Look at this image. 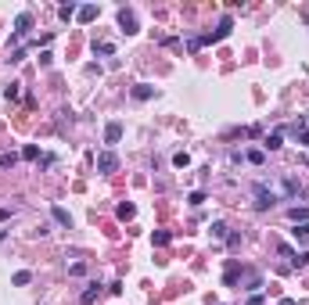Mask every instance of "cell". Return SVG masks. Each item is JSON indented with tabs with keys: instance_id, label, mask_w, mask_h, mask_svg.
<instances>
[{
	"instance_id": "cell-1",
	"label": "cell",
	"mask_w": 309,
	"mask_h": 305,
	"mask_svg": "<svg viewBox=\"0 0 309 305\" xmlns=\"http://www.w3.org/2000/svg\"><path fill=\"white\" fill-rule=\"evenodd\" d=\"M252 194H256V208H259V212H266V208L277 205V190L266 187V183H256V187H252Z\"/></svg>"
},
{
	"instance_id": "cell-2",
	"label": "cell",
	"mask_w": 309,
	"mask_h": 305,
	"mask_svg": "<svg viewBox=\"0 0 309 305\" xmlns=\"http://www.w3.org/2000/svg\"><path fill=\"white\" fill-rule=\"evenodd\" d=\"M115 169H119V154H115L112 147L97 154V172H115Z\"/></svg>"
},
{
	"instance_id": "cell-3",
	"label": "cell",
	"mask_w": 309,
	"mask_h": 305,
	"mask_svg": "<svg viewBox=\"0 0 309 305\" xmlns=\"http://www.w3.org/2000/svg\"><path fill=\"white\" fill-rule=\"evenodd\" d=\"M230 29H234V18L226 15L223 22H220V29H216V33H208V36H202V43H220V40H226V36H230Z\"/></svg>"
},
{
	"instance_id": "cell-4",
	"label": "cell",
	"mask_w": 309,
	"mask_h": 305,
	"mask_svg": "<svg viewBox=\"0 0 309 305\" xmlns=\"http://www.w3.org/2000/svg\"><path fill=\"white\" fill-rule=\"evenodd\" d=\"M119 29H122L126 36H133V33H137V15H133L130 7H122V11H119Z\"/></svg>"
},
{
	"instance_id": "cell-5",
	"label": "cell",
	"mask_w": 309,
	"mask_h": 305,
	"mask_svg": "<svg viewBox=\"0 0 309 305\" xmlns=\"http://www.w3.org/2000/svg\"><path fill=\"white\" fill-rule=\"evenodd\" d=\"M29 29H33V15H29V11H22V15L15 18V40H22V36L29 33Z\"/></svg>"
},
{
	"instance_id": "cell-6",
	"label": "cell",
	"mask_w": 309,
	"mask_h": 305,
	"mask_svg": "<svg viewBox=\"0 0 309 305\" xmlns=\"http://www.w3.org/2000/svg\"><path fill=\"white\" fill-rule=\"evenodd\" d=\"M122 140V122H108L104 126V144H119Z\"/></svg>"
},
{
	"instance_id": "cell-7",
	"label": "cell",
	"mask_w": 309,
	"mask_h": 305,
	"mask_svg": "<svg viewBox=\"0 0 309 305\" xmlns=\"http://www.w3.org/2000/svg\"><path fill=\"white\" fill-rule=\"evenodd\" d=\"M288 219H292L295 226L298 223H309V208L306 205H292V208H288Z\"/></svg>"
},
{
	"instance_id": "cell-8",
	"label": "cell",
	"mask_w": 309,
	"mask_h": 305,
	"mask_svg": "<svg viewBox=\"0 0 309 305\" xmlns=\"http://www.w3.org/2000/svg\"><path fill=\"white\" fill-rule=\"evenodd\" d=\"M154 97V86H148V83H137L133 86V101H151Z\"/></svg>"
},
{
	"instance_id": "cell-9",
	"label": "cell",
	"mask_w": 309,
	"mask_h": 305,
	"mask_svg": "<svg viewBox=\"0 0 309 305\" xmlns=\"http://www.w3.org/2000/svg\"><path fill=\"white\" fill-rule=\"evenodd\" d=\"M280 194H284V198H298V183L292 176H284L280 180Z\"/></svg>"
},
{
	"instance_id": "cell-10",
	"label": "cell",
	"mask_w": 309,
	"mask_h": 305,
	"mask_svg": "<svg viewBox=\"0 0 309 305\" xmlns=\"http://www.w3.org/2000/svg\"><path fill=\"white\" fill-rule=\"evenodd\" d=\"M115 216H119V219H122V223H130V219H133V216H137V208H133V205H130V201H122V205H119V208H115Z\"/></svg>"
},
{
	"instance_id": "cell-11",
	"label": "cell",
	"mask_w": 309,
	"mask_h": 305,
	"mask_svg": "<svg viewBox=\"0 0 309 305\" xmlns=\"http://www.w3.org/2000/svg\"><path fill=\"white\" fill-rule=\"evenodd\" d=\"M51 216H54V223H61V226H72V216H69V212L61 208V205H54V208H51Z\"/></svg>"
},
{
	"instance_id": "cell-12",
	"label": "cell",
	"mask_w": 309,
	"mask_h": 305,
	"mask_svg": "<svg viewBox=\"0 0 309 305\" xmlns=\"http://www.w3.org/2000/svg\"><path fill=\"white\" fill-rule=\"evenodd\" d=\"M76 18H79V22H94V18H97V7H94V4H83V7L76 11Z\"/></svg>"
},
{
	"instance_id": "cell-13",
	"label": "cell",
	"mask_w": 309,
	"mask_h": 305,
	"mask_svg": "<svg viewBox=\"0 0 309 305\" xmlns=\"http://www.w3.org/2000/svg\"><path fill=\"white\" fill-rule=\"evenodd\" d=\"M97 294H101V288H97V284H90V288L79 294V302H83V305H94V302H97Z\"/></svg>"
},
{
	"instance_id": "cell-14",
	"label": "cell",
	"mask_w": 309,
	"mask_h": 305,
	"mask_svg": "<svg viewBox=\"0 0 309 305\" xmlns=\"http://www.w3.org/2000/svg\"><path fill=\"white\" fill-rule=\"evenodd\" d=\"M29 280H33V273H29V270H18V273L11 276V284H15V288H25Z\"/></svg>"
},
{
	"instance_id": "cell-15",
	"label": "cell",
	"mask_w": 309,
	"mask_h": 305,
	"mask_svg": "<svg viewBox=\"0 0 309 305\" xmlns=\"http://www.w3.org/2000/svg\"><path fill=\"white\" fill-rule=\"evenodd\" d=\"M151 241H154V248H166V244L172 241V237L166 234V230H154V234H151Z\"/></svg>"
},
{
	"instance_id": "cell-16",
	"label": "cell",
	"mask_w": 309,
	"mask_h": 305,
	"mask_svg": "<svg viewBox=\"0 0 309 305\" xmlns=\"http://www.w3.org/2000/svg\"><path fill=\"white\" fill-rule=\"evenodd\" d=\"M22 158L25 162H36V158H40V147H36V144H25L22 147Z\"/></svg>"
},
{
	"instance_id": "cell-17",
	"label": "cell",
	"mask_w": 309,
	"mask_h": 305,
	"mask_svg": "<svg viewBox=\"0 0 309 305\" xmlns=\"http://www.w3.org/2000/svg\"><path fill=\"white\" fill-rule=\"evenodd\" d=\"M76 11H79V7H76V4H65V7H58V15H61V22H72V18H76Z\"/></svg>"
},
{
	"instance_id": "cell-18",
	"label": "cell",
	"mask_w": 309,
	"mask_h": 305,
	"mask_svg": "<svg viewBox=\"0 0 309 305\" xmlns=\"http://www.w3.org/2000/svg\"><path fill=\"white\" fill-rule=\"evenodd\" d=\"M172 165H176V169H187V165H190V154L187 151H176V154H172Z\"/></svg>"
},
{
	"instance_id": "cell-19",
	"label": "cell",
	"mask_w": 309,
	"mask_h": 305,
	"mask_svg": "<svg viewBox=\"0 0 309 305\" xmlns=\"http://www.w3.org/2000/svg\"><path fill=\"white\" fill-rule=\"evenodd\" d=\"M280 144H284V133H270L266 136V147H270V151H277Z\"/></svg>"
},
{
	"instance_id": "cell-20",
	"label": "cell",
	"mask_w": 309,
	"mask_h": 305,
	"mask_svg": "<svg viewBox=\"0 0 309 305\" xmlns=\"http://www.w3.org/2000/svg\"><path fill=\"white\" fill-rule=\"evenodd\" d=\"M292 234H295V241H309V223H298Z\"/></svg>"
},
{
	"instance_id": "cell-21",
	"label": "cell",
	"mask_w": 309,
	"mask_h": 305,
	"mask_svg": "<svg viewBox=\"0 0 309 305\" xmlns=\"http://www.w3.org/2000/svg\"><path fill=\"white\" fill-rule=\"evenodd\" d=\"M238 273H241V266H238V262H230V266H226V276H223V280H226V284H234V280H238Z\"/></svg>"
},
{
	"instance_id": "cell-22",
	"label": "cell",
	"mask_w": 309,
	"mask_h": 305,
	"mask_svg": "<svg viewBox=\"0 0 309 305\" xmlns=\"http://www.w3.org/2000/svg\"><path fill=\"white\" fill-rule=\"evenodd\" d=\"M212 237L216 241H226V223H212Z\"/></svg>"
},
{
	"instance_id": "cell-23",
	"label": "cell",
	"mask_w": 309,
	"mask_h": 305,
	"mask_svg": "<svg viewBox=\"0 0 309 305\" xmlns=\"http://www.w3.org/2000/svg\"><path fill=\"white\" fill-rule=\"evenodd\" d=\"M15 162H18V154H11V151L0 154V165H4V169H15Z\"/></svg>"
},
{
	"instance_id": "cell-24",
	"label": "cell",
	"mask_w": 309,
	"mask_h": 305,
	"mask_svg": "<svg viewBox=\"0 0 309 305\" xmlns=\"http://www.w3.org/2000/svg\"><path fill=\"white\" fill-rule=\"evenodd\" d=\"M18 86H22V83H11V86L4 90V97H7V101H18V94H22V90H18Z\"/></svg>"
},
{
	"instance_id": "cell-25",
	"label": "cell",
	"mask_w": 309,
	"mask_h": 305,
	"mask_svg": "<svg viewBox=\"0 0 309 305\" xmlns=\"http://www.w3.org/2000/svg\"><path fill=\"white\" fill-rule=\"evenodd\" d=\"M244 158H248L252 165H262V162H266V154H262V151H248V154H244Z\"/></svg>"
},
{
	"instance_id": "cell-26",
	"label": "cell",
	"mask_w": 309,
	"mask_h": 305,
	"mask_svg": "<svg viewBox=\"0 0 309 305\" xmlns=\"http://www.w3.org/2000/svg\"><path fill=\"white\" fill-rule=\"evenodd\" d=\"M94 54H104V58H108V54H115V47H112V43H94Z\"/></svg>"
},
{
	"instance_id": "cell-27",
	"label": "cell",
	"mask_w": 309,
	"mask_h": 305,
	"mask_svg": "<svg viewBox=\"0 0 309 305\" xmlns=\"http://www.w3.org/2000/svg\"><path fill=\"white\" fill-rule=\"evenodd\" d=\"M69 273H72V276H83V273H86V266H83V262H72V266H69Z\"/></svg>"
},
{
	"instance_id": "cell-28",
	"label": "cell",
	"mask_w": 309,
	"mask_h": 305,
	"mask_svg": "<svg viewBox=\"0 0 309 305\" xmlns=\"http://www.w3.org/2000/svg\"><path fill=\"white\" fill-rule=\"evenodd\" d=\"M187 201H190V205H194V208H198V205H202V201H205V194H202V190H194V194H190V198H187Z\"/></svg>"
},
{
	"instance_id": "cell-29",
	"label": "cell",
	"mask_w": 309,
	"mask_h": 305,
	"mask_svg": "<svg viewBox=\"0 0 309 305\" xmlns=\"http://www.w3.org/2000/svg\"><path fill=\"white\" fill-rule=\"evenodd\" d=\"M295 136H298V144H302V147H309V129H298Z\"/></svg>"
},
{
	"instance_id": "cell-30",
	"label": "cell",
	"mask_w": 309,
	"mask_h": 305,
	"mask_svg": "<svg viewBox=\"0 0 309 305\" xmlns=\"http://www.w3.org/2000/svg\"><path fill=\"white\" fill-rule=\"evenodd\" d=\"M292 266H309V252H302V255H295V262Z\"/></svg>"
},
{
	"instance_id": "cell-31",
	"label": "cell",
	"mask_w": 309,
	"mask_h": 305,
	"mask_svg": "<svg viewBox=\"0 0 309 305\" xmlns=\"http://www.w3.org/2000/svg\"><path fill=\"white\" fill-rule=\"evenodd\" d=\"M248 305H266V302H262V294H252V298H248Z\"/></svg>"
},
{
	"instance_id": "cell-32",
	"label": "cell",
	"mask_w": 309,
	"mask_h": 305,
	"mask_svg": "<svg viewBox=\"0 0 309 305\" xmlns=\"http://www.w3.org/2000/svg\"><path fill=\"white\" fill-rule=\"evenodd\" d=\"M280 305H295V302H292V298H284V302H280Z\"/></svg>"
}]
</instances>
